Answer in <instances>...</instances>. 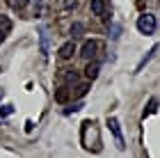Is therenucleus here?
Instances as JSON below:
<instances>
[{
	"mask_svg": "<svg viewBox=\"0 0 160 158\" xmlns=\"http://www.w3.org/2000/svg\"><path fill=\"white\" fill-rule=\"evenodd\" d=\"M73 53H76V44H73V41H67V44H62V48H60V57H62V60H69Z\"/></svg>",
	"mask_w": 160,
	"mask_h": 158,
	"instance_id": "obj_4",
	"label": "nucleus"
},
{
	"mask_svg": "<svg viewBox=\"0 0 160 158\" xmlns=\"http://www.w3.org/2000/svg\"><path fill=\"white\" fill-rule=\"evenodd\" d=\"M64 78H67V83H76V80H78V74H76V71H67Z\"/></svg>",
	"mask_w": 160,
	"mask_h": 158,
	"instance_id": "obj_11",
	"label": "nucleus"
},
{
	"mask_svg": "<svg viewBox=\"0 0 160 158\" xmlns=\"http://www.w3.org/2000/svg\"><path fill=\"white\" fill-rule=\"evenodd\" d=\"M55 101H57V103H67V101H69V92L64 89V87H60V89L55 92Z\"/></svg>",
	"mask_w": 160,
	"mask_h": 158,
	"instance_id": "obj_7",
	"label": "nucleus"
},
{
	"mask_svg": "<svg viewBox=\"0 0 160 158\" xmlns=\"http://www.w3.org/2000/svg\"><path fill=\"white\" fill-rule=\"evenodd\" d=\"M82 30H85L82 23H73V28H71V34H73V39H78L80 34H82Z\"/></svg>",
	"mask_w": 160,
	"mask_h": 158,
	"instance_id": "obj_10",
	"label": "nucleus"
},
{
	"mask_svg": "<svg viewBox=\"0 0 160 158\" xmlns=\"http://www.w3.org/2000/svg\"><path fill=\"white\" fill-rule=\"evenodd\" d=\"M87 89H89V87H87V85H78V87H76V94H78V96H82V94H85Z\"/></svg>",
	"mask_w": 160,
	"mask_h": 158,
	"instance_id": "obj_13",
	"label": "nucleus"
},
{
	"mask_svg": "<svg viewBox=\"0 0 160 158\" xmlns=\"http://www.w3.org/2000/svg\"><path fill=\"white\" fill-rule=\"evenodd\" d=\"M101 48H103V44H101V41L89 39V41H85V44H82V48H80V55H82L85 60H94V57L98 55Z\"/></svg>",
	"mask_w": 160,
	"mask_h": 158,
	"instance_id": "obj_2",
	"label": "nucleus"
},
{
	"mask_svg": "<svg viewBox=\"0 0 160 158\" xmlns=\"http://www.w3.org/2000/svg\"><path fill=\"white\" fill-rule=\"evenodd\" d=\"M156 51H158V46H153V48H151V51L147 53V57H144V60H142V62H140V64L135 67V74H137V71H142V69H144V64H147V62L151 60V57H153V53H156Z\"/></svg>",
	"mask_w": 160,
	"mask_h": 158,
	"instance_id": "obj_8",
	"label": "nucleus"
},
{
	"mask_svg": "<svg viewBox=\"0 0 160 158\" xmlns=\"http://www.w3.org/2000/svg\"><path fill=\"white\" fill-rule=\"evenodd\" d=\"M7 3H9L12 9H25V5L30 3V0H7Z\"/></svg>",
	"mask_w": 160,
	"mask_h": 158,
	"instance_id": "obj_9",
	"label": "nucleus"
},
{
	"mask_svg": "<svg viewBox=\"0 0 160 158\" xmlns=\"http://www.w3.org/2000/svg\"><path fill=\"white\" fill-rule=\"evenodd\" d=\"M2 37H5V32H2V30H0V41H2Z\"/></svg>",
	"mask_w": 160,
	"mask_h": 158,
	"instance_id": "obj_14",
	"label": "nucleus"
},
{
	"mask_svg": "<svg viewBox=\"0 0 160 158\" xmlns=\"http://www.w3.org/2000/svg\"><path fill=\"white\" fill-rule=\"evenodd\" d=\"M156 105H158V101H156V99H151V101H149V110H144V117L151 115V112H156Z\"/></svg>",
	"mask_w": 160,
	"mask_h": 158,
	"instance_id": "obj_12",
	"label": "nucleus"
},
{
	"mask_svg": "<svg viewBox=\"0 0 160 158\" xmlns=\"http://www.w3.org/2000/svg\"><path fill=\"white\" fill-rule=\"evenodd\" d=\"M108 126H110V131L114 133V140H117V147H119V149H123V138H121V128H119V121L114 119V117H110V119H108Z\"/></svg>",
	"mask_w": 160,
	"mask_h": 158,
	"instance_id": "obj_3",
	"label": "nucleus"
},
{
	"mask_svg": "<svg viewBox=\"0 0 160 158\" xmlns=\"http://www.w3.org/2000/svg\"><path fill=\"white\" fill-rule=\"evenodd\" d=\"M156 16L153 14H142V16H137V30L142 34H153L156 32Z\"/></svg>",
	"mask_w": 160,
	"mask_h": 158,
	"instance_id": "obj_1",
	"label": "nucleus"
},
{
	"mask_svg": "<svg viewBox=\"0 0 160 158\" xmlns=\"http://www.w3.org/2000/svg\"><path fill=\"white\" fill-rule=\"evenodd\" d=\"M98 71H101V64L98 62H89L85 69V76L89 78V80H94V78H98Z\"/></svg>",
	"mask_w": 160,
	"mask_h": 158,
	"instance_id": "obj_6",
	"label": "nucleus"
},
{
	"mask_svg": "<svg viewBox=\"0 0 160 158\" xmlns=\"http://www.w3.org/2000/svg\"><path fill=\"white\" fill-rule=\"evenodd\" d=\"M105 9H108L105 0H92V12L96 14V16H103L105 18Z\"/></svg>",
	"mask_w": 160,
	"mask_h": 158,
	"instance_id": "obj_5",
	"label": "nucleus"
}]
</instances>
